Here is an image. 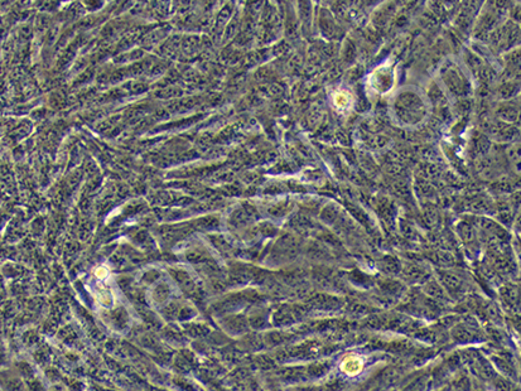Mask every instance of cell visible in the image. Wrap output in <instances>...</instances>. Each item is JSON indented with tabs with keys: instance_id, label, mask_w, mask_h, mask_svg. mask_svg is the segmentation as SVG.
I'll use <instances>...</instances> for the list:
<instances>
[{
	"instance_id": "obj_1",
	"label": "cell",
	"mask_w": 521,
	"mask_h": 391,
	"mask_svg": "<svg viewBox=\"0 0 521 391\" xmlns=\"http://www.w3.org/2000/svg\"><path fill=\"white\" fill-rule=\"evenodd\" d=\"M341 367H342L345 373H348V375H356V373L360 372L361 367H362V360L358 358L357 356H347V357L343 360Z\"/></svg>"
}]
</instances>
